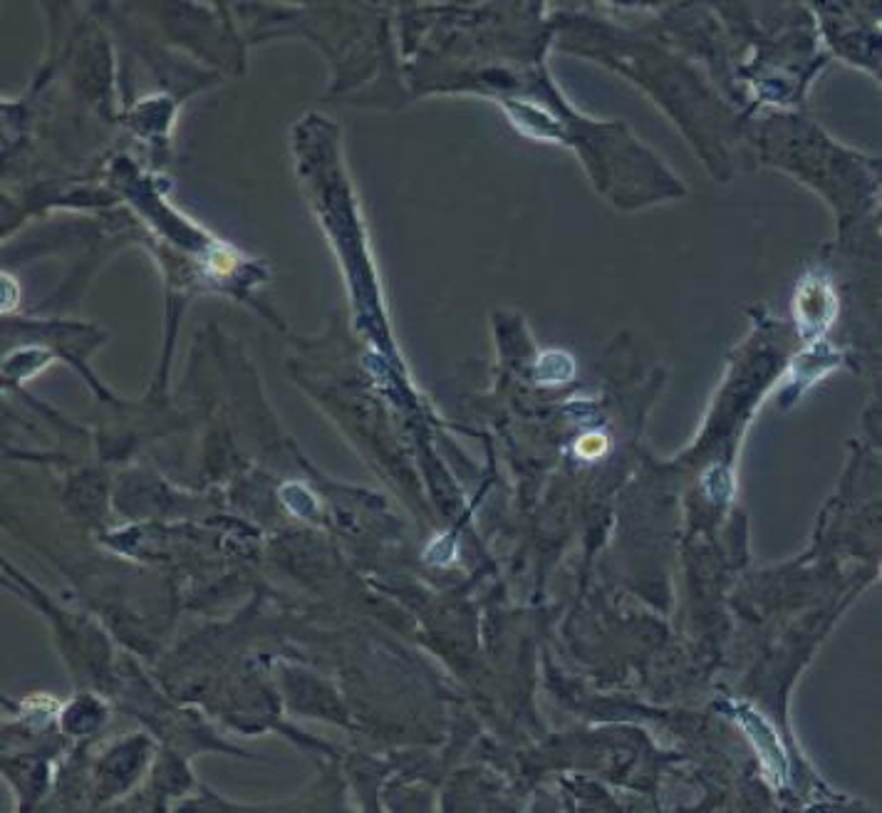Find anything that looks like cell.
Returning a JSON list of instances; mask_svg holds the SVG:
<instances>
[{"mask_svg": "<svg viewBox=\"0 0 882 813\" xmlns=\"http://www.w3.org/2000/svg\"><path fill=\"white\" fill-rule=\"evenodd\" d=\"M741 722H744V729L751 734V739L756 741L758 757H762L766 772H771L774 779L781 784L785 779V768H789V762H785V757H783V751L779 747V739H776L774 729L768 727L762 716H756L751 712L741 714Z\"/></svg>", "mask_w": 882, "mask_h": 813, "instance_id": "6da1fadb", "label": "cell"}]
</instances>
